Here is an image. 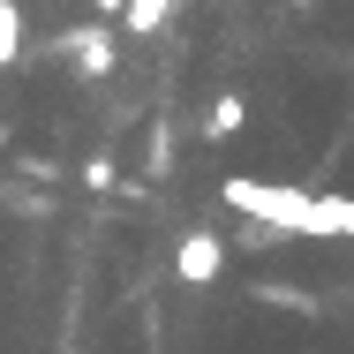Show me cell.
<instances>
[{
    "mask_svg": "<svg viewBox=\"0 0 354 354\" xmlns=\"http://www.w3.org/2000/svg\"><path fill=\"white\" fill-rule=\"evenodd\" d=\"M218 196L241 218H264L272 234H309V241L339 234V241H354V196H309V189H286V181H264V174H226Z\"/></svg>",
    "mask_w": 354,
    "mask_h": 354,
    "instance_id": "1",
    "label": "cell"
},
{
    "mask_svg": "<svg viewBox=\"0 0 354 354\" xmlns=\"http://www.w3.org/2000/svg\"><path fill=\"white\" fill-rule=\"evenodd\" d=\"M241 121H249V106H241V98H218V106H212V136H234Z\"/></svg>",
    "mask_w": 354,
    "mask_h": 354,
    "instance_id": "6",
    "label": "cell"
},
{
    "mask_svg": "<svg viewBox=\"0 0 354 354\" xmlns=\"http://www.w3.org/2000/svg\"><path fill=\"white\" fill-rule=\"evenodd\" d=\"M91 8H98V15H129V0H91Z\"/></svg>",
    "mask_w": 354,
    "mask_h": 354,
    "instance_id": "7",
    "label": "cell"
},
{
    "mask_svg": "<svg viewBox=\"0 0 354 354\" xmlns=\"http://www.w3.org/2000/svg\"><path fill=\"white\" fill-rule=\"evenodd\" d=\"M294 8H317V0H294Z\"/></svg>",
    "mask_w": 354,
    "mask_h": 354,
    "instance_id": "8",
    "label": "cell"
},
{
    "mask_svg": "<svg viewBox=\"0 0 354 354\" xmlns=\"http://www.w3.org/2000/svg\"><path fill=\"white\" fill-rule=\"evenodd\" d=\"M158 15H166V0H129V15H121V23H129L136 38H151V30H158Z\"/></svg>",
    "mask_w": 354,
    "mask_h": 354,
    "instance_id": "5",
    "label": "cell"
},
{
    "mask_svg": "<svg viewBox=\"0 0 354 354\" xmlns=\"http://www.w3.org/2000/svg\"><path fill=\"white\" fill-rule=\"evenodd\" d=\"M174 272H181V286H218V272H226V241H218L212 226H189V234L174 241Z\"/></svg>",
    "mask_w": 354,
    "mask_h": 354,
    "instance_id": "2",
    "label": "cell"
},
{
    "mask_svg": "<svg viewBox=\"0 0 354 354\" xmlns=\"http://www.w3.org/2000/svg\"><path fill=\"white\" fill-rule=\"evenodd\" d=\"M68 61H75L83 75H106L113 61H121V46H113L106 30H75V38H68Z\"/></svg>",
    "mask_w": 354,
    "mask_h": 354,
    "instance_id": "3",
    "label": "cell"
},
{
    "mask_svg": "<svg viewBox=\"0 0 354 354\" xmlns=\"http://www.w3.org/2000/svg\"><path fill=\"white\" fill-rule=\"evenodd\" d=\"M23 61V0H0V68Z\"/></svg>",
    "mask_w": 354,
    "mask_h": 354,
    "instance_id": "4",
    "label": "cell"
}]
</instances>
